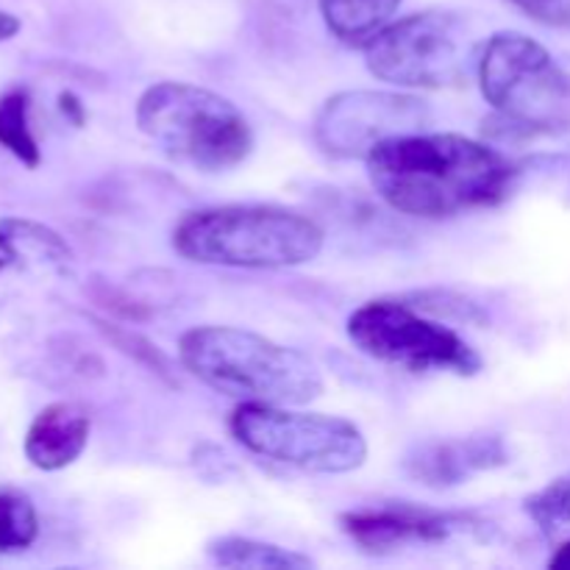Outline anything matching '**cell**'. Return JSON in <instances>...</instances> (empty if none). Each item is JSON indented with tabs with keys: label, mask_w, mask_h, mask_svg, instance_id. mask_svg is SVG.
I'll return each instance as SVG.
<instances>
[{
	"label": "cell",
	"mask_w": 570,
	"mask_h": 570,
	"mask_svg": "<svg viewBox=\"0 0 570 570\" xmlns=\"http://www.w3.org/2000/svg\"><path fill=\"white\" fill-rule=\"evenodd\" d=\"M365 165L384 204L429 220L499 206L518 189V161L462 134L393 137L373 148Z\"/></svg>",
	"instance_id": "1"
},
{
	"label": "cell",
	"mask_w": 570,
	"mask_h": 570,
	"mask_svg": "<svg viewBox=\"0 0 570 570\" xmlns=\"http://www.w3.org/2000/svg\"><path fill=\"white\" fill-rule=\"evenodd\" d=\"M178 360L198 382L239 404L304 406L323 393L315 360L248 328H189L178 340Z\"/></svg>",
	"instance_id": "2"
},
{
	"label": "cell",
	"mask_w": 570,
	"mask_h": 570,
	"mask_svg": "<svg viewBox=\"0 0 570 570\" xmlns=\"http://www.w3.org/2000/svg\"><path fill=\"white\" fill-rule=\"evenodd\" d=\"M323 239V228L301 212L232 204L184 215L173 232V248L198 265L278 271L317 259Z\"/></svg>",
	"instance_id": "3"
},
{
	"label": "cell",
	"mask_w": 570,
	"mask_h": 570,
	"mask_svg": "<svg viewBox=\"0 0 570 570\" xmlns=\"http://www.w3.org/2000/svg\"><path fill=\"white\" fill-rule=\"evenodd\" d=\"M476 78L495 117L484 131L499 139H532L570 122V76L532 37L493 33L479 50Z\"/></svg>",
	"instance_id": "4"
},
{
	"label": "cell",
	"mask_w": 570,
	"mask_h": 570,
	"mask_svg": "<svg viewBox=\"0 0 570 570\" xmlns=\"http://www.w3.org/2000/svg\"><path fill=\"white\" fill-rule=\"evenodd\" d=\"M137 126L167 159L193 170H232L254 150L248 117L228 98L195 83L159 81L145 89Z\"/></svg>",
	"instance_id": "5"
},
{
	"label": "cell",
	"mask_w": 570,
	"mask_h": 570,
	"mask_svg": "<svg viewBox=\"0 0 570 570\" xmlns=\"http://www.w3.org/2000/svg\"><path fill=\"white\" fill-rule=\"evenodd\" d=\"M362 50L379 81L406 89H451L471 81L482 42L456 14L421 11L379 28Z\"/></svg>",
	"instance_id": "6"
},
{
	"label": "cell",
	"mask_w": 570,
	"mask_h": 570,
	"mask_svg": "<svg viewBox=\"0 0 570 570\" xmlns=\"http://www.w3.org/2000/svg\"><path fill=\"white\" fill-rule=\"evenodd\" d=\"M228 429L243 449L309 473H354L367 460V440L356 423L323 412H295L278 404L245 401Z\"/></svg>",
	"instance_id": "7"
},
{
	"label": "cell",
	"mask_w": 570,
	"mask_h": 570,
	"mask_svg": "<svg viewBox=\"0 0 570 570\" xmlns=\"http://www.w3.org/2000/svg\"><path fill=\"white\" fill-rule=\"evenodd\" d=\"M348 337L356 348L384 365L412 373L476 376L482 356L454 328L417 315L401 301H367L348 317Z\"/></svg>",
	"instance_id": "8"
},
{
	"label": "cell",
	"mask_w": 570,
	"mask_h": 570,
	"mask_svg": "<svg viewBox=\"0 0 570 570\" xmlns=\"http://www.w3.org/2000/svg\"><path fill=\"white\" fill-rule=\"evenodd\" d=\"M429 106L406 92L345 89L332 95L315 117V142L332 159H367L393 137L423 131Z\"/></svg>",
	"instance_id": "9"
},
{
	"label": "cell",
	"mask_w": 570,
	"mask_h": 570,
	"mask_svg": "<svg viewBox=\"0 0 570 570\" xmlns=\"http://www.w3.org/2000/svg\"><path fill=\"white\" fill-rule=\"evenodd\" d=\"M340 527L367 551H387L412 543H445L456 534L484 532L490 523L479 521L471 512H443L426 507L390 501V504L365 507L340 515Z\"/></svg>",
	"instance_id": "10"
},
{
	"label": "cell",
	"mask_w": 570,
	"mask_h": 570,
	"mask_svg": "<svg viewBox=\"0 0 570 570\" xmlns=\"http://www.w3.org/2000/svg\"><path fill=\"white\" fill-rule=\"evenodd\" d=\"M504 465H510V449H507L504 438L493 432L426 440L404 456L406 476L432 490L460 488L468 479L499 471Z\"/></svg>",
	"instance_id": "11"
},
{
	"label": "cell",
	"mask_w": 570,
	"mask_h": 570,
	"mask_svg": "<svg viewBox=\"0 0 570 570\" xmlns=\"http://www.w3.org/2000/svg\"><path fill=\"white\" fill-rule=\"evenodd\" d=\"M89 412L72 401L45 406L26 432V460L45 473L61 471L83 454L89 443Z\"/></svg>",
	"instance_id": "12"
},
{
	"label": "cell",
	"mask_w": 570,
	"mask_h": 570,
	"mask_svg": "<svg viewBox=\"0 0 570 570\" xmlns=\"http://www.w3.org/2000/svg\"><path fill=\"white\" fill-rule=\"evenodd\" d=\"M0 237L14 254V265H33L39 271L67 273L76 262L67 239L45 223L26 220V217H3Z\"/></svg>",
	"instance_id": "13"
},
{
	"label": "cell",
	"mask_w": 570,
	"mask_h": 570,
	"mask_svg": "<svg viewBox=\"0 0 570 570\" xmlns=\"http://www.w3.org/2000/svg\"><path fill=\"white\" fill-rule=\"evenodd\" d=\"M206 554L220 568H254V570H306L315 562L298 551L282 549L276 543H262L239 534H223L206 546Z\"/></svg>",
	"instance_id": "14"
},
{
	"label": "cell",
	"mask_w": 570,
	"mask_h": 570,
	"mask_svg": "<svg viewBox=\"0 0 570 570\" xmlns=\"http://www.w3.org/2000/svg\"><path fill=\"white\" fill-rule=\"evenodd\" d=\"M401 3L404 0H321V14L340 42L365 45L387 26Z\"/></svg>",
	"instance_id": "15"
},
{
	"label": "cell",
	"mask_w": 570,
	"mask_h": 570,
	"mask_svg": "<svg viewBox=\"0 0 570 570\" xmlns=\"http://www.w3.org/2000/svg\"><path fill=\"white\" fill-rule=\"evenodd\" d=\"M28 92L26 89H11L0 98V145L14 156L20 165L39 167L42 154H39L37 137L28 126Z\"/></svg>",
	"instance_id": "16"
},
{
	"label": "cell",
	"mask_w": 570,
	"mask_h": 570,
	"mask_svg": "<svg viewBox=\"0 0 570 570\" xmlns=\"http://www.w3.org/2000/svg\"><path fill=\"white\" fill-rule=\"evenodd\" d=\"M39 538V515L31 499L0 490V554L26 551Z\"/></svg>",
	"instance_id": "17"
},
{
	"label": "cell",
	"mask_w": 570,
	"mask_h": 570,
	"mask_svg": "<svg viewBox=\"0 0 570 570\" xmlns=\"http://www.w3.org/2000/svg\"><path fill=\"white\" fill-rule=\"evenodd\" d=\"M523 510H527V515L538 523L540 532L557 534L562 532V529H568L570 527V471L566 476L546 484V488L538 490L534 495H529Z\"/></svg>",
	"instance_id": "18"
},
{
	"label": "cell",
	"mask_w": 570,
	"mask_h": 570,
	"mask_svg": "<svg viewBox=\"0 0 570 570\" xmlns=\"http://www.w3.org/2000/svg\"><path fill=\"white\" fill-rule=\"evenodd\" d=\"M100 328H104L106 337L115 340V343L120 345V348L126 351V354H131V351H134V356H137V360H142L145 365L154 367L156 373L167 376V371H170V362L165 360V354H161V351H156V345H150L148 340H142V337H139V334L120 332V328H106L104 323H100Z\"/></svg>",
	"instance_id": "19"
},
{
	"label": "cell",
	"mask_w": 570,
	"mask_h": 570,
	"mask_svg": "<svg viewBox=\"0 0 570 570\" xmlns=\"http://www.w3.org/2000/svg\"><path fill=\"white\" fill-rule=\"evenodd\" d=\"M532 20L551 28H570V0H510Z\"/></svg>",
	"instance_id": "20"
},
{
	"label": "cell",
	"mask_w": 570,
	"mask_h": 570,
	"mask_svg": "<svg viewBox=\"0 0 570 570\" xmlns=\"http://www.w3.org/2000/svg\"><path fill=\"white\" fill-rule=\"evenodd\" d=\"M59 111L72 122V126H83V120H87V111H83L81 100L72 92H67V89L59 95Z\"/></svg>",
	"instance_id": "21"
},
{
	"label": "cell",
	"mask_w": 570,
	"mask_h": 570,
	"mask_svg": "<svg viewBox=\"0 0 570 570\" xmlns=\"http://www.w3.org/2000/svg\"><path fill=\"white\" fill-rule=\"evenodd\" d=\"M22 22L20 17L11 14V11H0V42H9V39H14L17 33H20Z\"/></svg>",
	"instance_id": "22"
},
{
	"label": "cell",
	"mask_w": 570,
	"mask_h": 570,
	"mask_svg": "<svg viewBox=\"0 0 570 570\" xmlns=\"http://www.w3.org/2000/svg\"><path fill=\"white\" fill-rule=\"evenodd\" d=\"M549 566L554 570H570V540L566 546H560V549H557V554L551 557Z\"/></svg>",
	"instance_id": "23"
},
{
	"label": "cell",
	"mask_w": 570,
	"mask_h": 570,
	"mask_svg": "<svg viewBox=\"0 0 570 570\" xmlns=\"http://www.w3.org/2000/svg\"><path fill=\"white\" fill-rule=\"evenodd\" d=\"M14 265V254H11V248L6 245V239L0 237V271H6V267Z\"/></svg>",
	"instance_id": "24"
}]
</instances>
